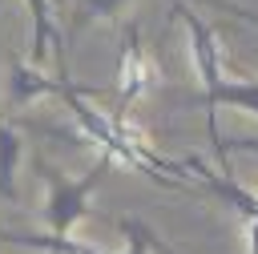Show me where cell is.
Returning <instances> with one entry per match:
<instances>
[{
  "label": "cell",
  "mask_w": 258,
  "mask_h": 254,
  "mask_svg": "<svg viewBox=\"0 0 258 254\" xmlns=\"http://www.w3.org/2000/svg\"><path fill=\"white\" fill-rule=\"evenodd\" d=\"M36 169H40L44 189H48V198H44V234H52V238H73V226L89 218V202H93L97 185H101L105 173H109V157L97 153V161H93L81 177H69L64 169L48 165L44 157H36Z\"/></svg>",
  "instance_id": "1"
},
{
  "label": "cell",
  "mask_w": 258,
  "mask_h": 254,
  "mask_svg": "<svg viewBox=\"0 0 258 254\" xmlns=\"http://www.w3.org/2000/svg\"><path fill=\"white\" fill-rule=\"evenodd\" d=\"M169 8H173V16L185 24V40H189V60H194V73H198V81H202V93H210V89H218L230 73H226V52H222V40H218V32L189 8V0H169Z\"/></svg>",
  "instance_id": "2"
},
{
  "label": "cell",
  "mask_w": 258,
  "mask_h": 254,
  "mask_svg": "<svg viewBox=\"0 0 258 254\" xmlns=\"http://www.w3.org/2000/svg\"><path fill=\"white\" fill-rule=\"evenodd\" d=\"M125 234V250L121 254H153V230L141 218H121L117 222ZM0 242H12L20 250H44V254H105L89 242L77 238H52V234H16V230H0Z\"/></svg>",
  "instance_id": "3"
},
{
  "label": "cell",
  "mask_w": 258,
  "mask_h": 254,
  "mask_svg": "<svg viewBox=\"0 0 258 254\" xmlns=\"http://www.w3.org/2000/svg\"><path fill=\"white\" fill-rule=\"evenodd\" d=\"M226 105H234V109L258 117V77H226L218 89L202 93L206 129H210V141H214V157H218V165H222L218 173L234 177V169H230V153H226V137H222V129H218V109H226Z\"/></svg>",
  "instance_id": "4"
},
{
  "label": "cell",
  "mask_w": 258,
  "mask_h": 254,
  "mask_svg": "<svg viewBox=\"0 0 258 254\" xmlns=\"http://www.w3.org/2000/svg\"><path fill=\"white\" fill-rule=\"evenodd\" d=\"M157 81H161V73H157V65L149 60V52L141 48V32H137V24H129L125 28V40H121V60H117V109L113 113H125L137 97H145L149 89H157Z\"/></svg>",
  "instance_id": "5"
},
{
  "label": "cell",
  "mask_w": 258,
  "mask_h": 254,
  "mask_svg": "<svg viewBox=\"0 0 258 254\" xmlns=\"http://www.w3.org/2000/svg\"><path fill=\"white\" fill-rule=\"evenodd\" d=\"M69 85H73V81L64 77V69H60V77L52 81V77H44L36 65H28L24 56H12V60H8V105H12V109L32 105V101H40V97H60Z\"/></svg>",
  "instance_id": "6"
},
{
  "label": "cell",
  "mask_w": 258,
  "mask_h": 254,
  "mask_svg": "<svg viewBox=\"0 0 258 254\" xmlns=\"http://www.w3.org/2000/svg\"><path fill=\"white\" fill-rule=\"evenodd\" d=\"M181 165H185V173H194V177H198V185H206V189H210L218 202H226L234 214H242L246 222H254V218H258V198H254V194H250V189H246L238 177H226V173H210L202 157H185Z\"/></svg>",
  "instance_id": "7"
},
{
  "label": "cell",
  "mask_w": 258,
  "mask_h": 254,
  "mask_svg": "<svg viewBox=\"0 0 258 254\" xmlns=\"http://www.w3.org/2000/svg\"><path fill=\"white\" fill-rule=\"evenodd\" d=\"M24 8H28V20H32V32H28V65L40 69L52 56V48L60 56V28L52 20V0H24Z\"/></svg>",
  "instance_id": "8"
},
{
  "label": "cell",
  "mask_w": 258,
  "mask_h": 254,
  "mask_svg": "<svg viewBox=\"0 0 258 254\" xmlns=\"http://www.w3.org/2000/svg\"><path fill=\"white\" fill-rule=\"evenodd\" d=\"M24 161V133L0 113V202H16V169Z\"/></svg>",
  "instance_id": "9"
},
{
  "label": "cell",
  "mask_w": 258,
  "mask_h": 254,
  "mask_svg": "<svg viewBox=\"0 0 258 254\" xmlns=\"http://www.w3.org/2000/svg\"><path fill=\"white\" fill-rule=\"evenodd\" d=\"M125 8H129V0H73V28H81L89 20H121Z\"/></svg>",
  "instance_id": "10"
},
{
  "label": "cell",
  "mask_w": 258,
  "mask_h": 254,
  "mask_svg": "<svg viewBox=\"0 0 258 254\" xmlns=\"http://www.w3.org/2000/svg\"><path fill=\"white\" fill-rule=\"evenodd\" d=\"M153 254H177V250H173V246H165V242L153 234Z\"/></svg>",
  "instance_id": "11"
}]
</instances>
